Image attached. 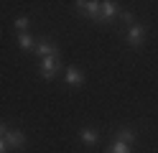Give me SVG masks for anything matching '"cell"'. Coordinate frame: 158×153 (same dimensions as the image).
Wrapping results in <instances>:
<instances>
[{
  "label": "cell",
  "mask_w": 158,
  "mask_h": 153,
  "mask_svg": "<svg viewBox=\"0 0 158 153\" xmlns=\"http://www.w3.org/2000/svg\"><path fill=\"white\" fill-rule=\"evenodd\" d=\"M33 49H36V54L44 56V59H46V56H59V49L51 44V41H38Z\"/></svg>",
  "instance_id": "8992f818"
},
{
  "label": "cell",
  "mask_w": 158,
  "mask_h": 153,
  "mask_svg": "<svg viewBox=\"0 0 158 153\" xmlns=\"http://www.w3.org/2000/svg\"><path fill=\"white\" fill-rule=\"evenodd\" d=\"M97 140H100V135H97L92 128H84L82 130V143H84V146H94Z\"/></svg>",
  "instance_id": "9c48e42d"
},
{
  "label": "cell",
  "mask_w": 158,
  "mask_h": 153,
  "mask_svg": "<svg viewBox=\"0 0 158 153\" xmlns=\"http://www.w3.org/2000/svg\"><path fill=\"white\" fill-rule=\"evenodd\" d=\"M15 28H18V31H26V28H28V18H26V15L15 18Z\"/></svg>",
  "instance_id": "7c38bea8"
},
{
  "label": "cell",
  "mask_w": 158,
  "mask_h": 153,
  "mask_svg": "<svg viewBox=\"0 0 158 153\" xmlns=\"http://www.w3.org/2000/svg\"><path fill=\"white\" fill-rule=\"evenodd\" d=\"M56 69H59V56H46L41 59V77L44 79H51L56 74Z\"/></svg>",
  "instance_id": "3957f363"
},
{
  "label": "cell",
  "mask_w": 158,
  "mask_h": 153,
  "mask_svg": "<svg viewBox=\"0 0 158 153\" xmlns=\"http://www.w3.org/2000/svg\"><path fill=\"white\" fill-rule=\"evenodd\" d=\"M18 46H21L23 51H31L33 49V38L28 36V33H21V36H18Z\"/></svg>",
  "instance_id": "30bf717a"
},
{
  "label": "cell",
  "mask_w": 158,
  "mask_h": 153,
  "mask_svg": "<svg viewBox=\"0 0 158 153\" xmlns=\"http://www.w3.org/2000/svg\"><path fill=\"white\" fill-rule=\"evenodd\" d=\"M77 10L84 13L87 18H92V20H100V3H97V0H79Z\"/></svg>",
  "instance_id": "7a4b0ae2"
},
{
  "label": "cell",
  "mask_w": 158,
  "mask_h": 153,
  "mask_svg": "<svg viewBox=\"0 0 158 153\" xmlns=\"http://www.w3.org/2000/svg\"><path fill=\"white\" fill-rule=\"evenodd\" d=\"M115 15H117V3H112V0L100 3V23H107V20H112Z\"/></svg>",
  "instance_id": "5b68a950"
},
{
  "label": "cell",
  "mask_w": 158,
  "mask_h": 153,
  "mask_svg": "<svg viewBox=\"0 0 158 153\" xmlns=\"http://www.w3.org/2000/svg\"><path fill=\"white\" fill-rule=\"evenodd\" d=\"M107 153H130V146H125V143H117V140H115Z\"/></svg>",
  "instance_id": "8fae6325"
},
{
  "label": "cell",
  "mask_w": 158,
  "mask_h": 153,
  "mask_svg": "<svg viewBox=\"0 0 158 153\" xmlns=\"http://www.w3.org/2000/svg\"><path fill=\"white\" fill-rule=\"evenodd\" d=\"M66 84H69V87H82V84H84V74H82L79 69L69 66V69H66Z\"/></svg>",
  "instance_id": "52a82bcc"
},
{
  "label": "cell",
  "mask_w": 158,
  "mask_h": 153,
  "mask_svg": "<svg viewBox=\"0 0 158 153\" xmlns=\"http://www.w3.org/2000/svg\"><path fill=\"white\" fill-rule=\"evenodd\" d=\"M3 140H5L8 151H23L26 148V135H23L21 130H8Z\"/></svg>",
  "instance_id": "6da1fadb"
},
{
  "label": "cell",
  "mask_w": 158,
  "mask_h": 153,
  "mask_svg": "<svg viewBox=\"0 0 158 153\" xmlns=\"http://www.w3.org/2000/svg\"><path fill=\"white\" fill-rule=\"evenodd\" d=\"M115 140H117V143H125V146H130V143L135 140V133H133L130 128H120V130H117V135H115Z\"/></svg>",
  "instance_id": "ba28073f"
},
{
  "label": "cell",
  "mask_w": 158,
  "mask_h": 153,
  "mask_svg": "<svg viewBox=\"0 0 158 153\" xmlns=\"http://www.w3.org/2000/svg\"><path fill=\"white\" fill-rule=\"evenodd\" d=\"M0 153H8V146H5V140L0 138Z\"/></svg>",
  "instance_id": "5bb4252c"
},
{
  "label": "cell",
  "mask_w": 158,
  "mask_h": 153,
  "mask_svg": "<svg viewBox=\"0 0 158 153\" xmlns=\"http://www.w3.org/2000/svg\"><path fill=\"white\" fill-rule=\"evenodd\" d=\"M5 133H8V128H5V122H0V138H5Z\"/></svg>",
  "instance_id": "4fadbf2b"
},
{
  "label": "cell",
  "mask_w": 158,
  "mask_h": 153,
  "mask_svg": "<svg viewBox=\"0 0 158 153\" xmlns=\"http://www.w3.org/2000/svg\"><path fill=\"white\" fill-rule=\"evenodd\" d=\"M143 41H145V28L143 26H130V31H127V44L135 46V49H140Z\"/></svg>",
  "instance_id": "277c9868"
}]
</instances>
